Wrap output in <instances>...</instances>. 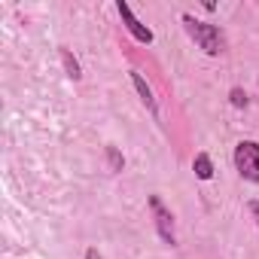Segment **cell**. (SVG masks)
<instances>
[{
    "label": "cell",
    "instance_id": "cell-3",
    "mask_svg": "<svg viewBox=\"0 0 259 259\" xmlns=\"http://www.w3.org/2000/svg\"><path fill=\"white\" fill-rule=\"evenodd\" d=\"M150 210H153V220H156V232L165 244H177V232H174V213L165 207V201L159 195H150Z\"/></svg>",
    "mask_w": 259,
    "mask_h": 259
},
{
    "label": "cell",
    "instance_id": "cell-5",
    "mask_svg": "<svg viewBox=\"0 0 259 259\" xmlns=\"http://www.w3.org/2000/svg\"><path fill=\"white\" fill-rule=\"evenodd\" d=\"M132 82H135V89H138V95H141V101H144V107L150 110V113H156L159 107H156V98H153V89L147 85V79L138 73V70H132Z\"/></svg>",
    "mask_w": 259,
    "mask_h": 259
},
{
    "label": "cell",
    "instance_id": "cell-11",
    "mask_svg": "<svg viewBox=\"0 0 259 259\" xmlns=\"http://www.w3.org/2000/svg\"><path fill=\"white\" fill-rule=\"evenodd\" d=\"M85 259H101V253H98L95 247H89V250H85Z\"/></svg>",
    "mask_w": 259,
    "mask_h": 259
},
{
    "label": "cell",
    "instance_id": "cell-10",
    "mask_svg": "<svg viewBox=\"0 0 259 259\" xmlns=\"http://www.w3.org/2000/svg\"><path fill=\"white\" fill-rule=\"evenodd\" d=\"M247 210L253 213V220H256V226H259V201L253 198V201H247Z\"/></svg>",
    "mask_w": 259,
    "mask_h": 259
},
{
    "label": "cell",
    "instance_id": "cell-2",
    "mask_svg": "<svg viewBox=\"0 0 259 259\" xmlns=\"http://www.w3.org/2000/svg\"><path fill=\"white\" fill-rule=\"evenodd\" d=\"M235 168L244 180L259 183V144L256 141H241L235 147Z\"/></svg>",
    "mask_w": 259,
    "mask_h": 259
},
{
    "label": "cell",
    "instance_id": "cell-7",
    "mask_svg": "<svg viewBox=\"0 0 259 259\" xmlns=\"http://www.w3.org/2000/svg\"><path fill=\"white\" fill-rule=\"evenodd\" d=\"M61 64H64V70H67V76L70 79H82V70H79V61L70 55V49H64L61 46Z\"/></svg>",
    "mask_w": 259,
    "mask_h": 259
},
{
    "label": "cell",
    "instance_id": "cell-9",
    "mask_svg": "<svg viewBox=\"0 0 259 259\" xmlns=\"http://www.w3.org/2000/svg\"><path fill=\"white\" fill-rule=\"evenodd\" d=\"M107 159H110V168H113V171H122V165H125V159H122V156H119V153H116L113 147L107 150Z\"/></svg>",
    "mask_w": 259,
    "mask_h": 259
},
{
    "label": "cell",
    "instance_id": "cell-8",
    "mask_svg": "<svg viewBox=\"0 0 259 259\" xmlns=\"http://www.w3.org/2000/svg\"><path fill=\"white\" fill-rule=\"evenodd\" d=\"M229 101H232V107H247V95H244V89H232V92H229Z\"/></svg>",
    "mask_w": 259,
    "mask_h": 259
},
{
    "label": "cell",
    "instance_id": "cell-6",
    "mask_svg": "<svg viewBox=\"0 0 259 259\" xmlns=\"http://www.w3.org/2000/svg\"><path fill=\"white\" fill-rule=\"evenodd\" d=\"M192 171H195L198 180H210V177H213V162H210V156H207V153H198L195 162H192Z\"/></svg>",
    "mask_w": 259,
    "mask_h": 259
},
{
    "label": "cell",
    "instance_id": "cell-1",
    "mask_svg": "<svg viewBox=\"0 0 259 259\" xmlns=\"http://www.w3.org/2000/svg\"><path fill=\"white\" fill-rule=\"evenodd\" d=\"M183 28H186V34H189V40H192L204 55H223V52H226V37H223V31H220L217 25L198 22L195 16L183 13Z\"/></svg>",
    "mask_w": 259,
    "mask_h": 259
},
{
    "label": "cell",
    "instance_id": "cell-4",
    "mask_svg": "<svg viewBox=\"0 0 259 259\" xmlns=\"http://www.w3.org/2000/svg\"><path fill=\"white\" fill-rule=\"evenodd\" d=\"M116 10H119V16H122V25L128 28V34H132L138 43H153V40H156V34H153V31H150L138 16H135V13H132V7H128L125 0H119Z\"/></svg>",
    "mask_w": 259,
    "mask_h": 259
}]
</instances>
